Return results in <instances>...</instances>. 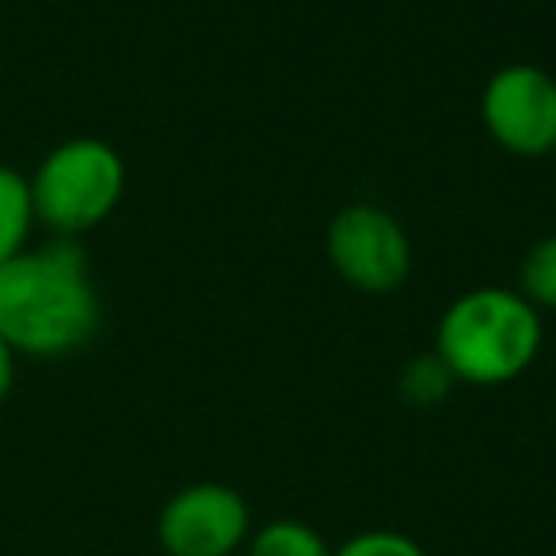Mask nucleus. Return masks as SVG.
<instances>
[{
	"instance_id": "nucleus-9",
	"label": "nucleus",
	"mask_w": 556,
	"mask_h": 556,
	"mask_svg": "<svg viewBox=\"0 0 556 556\" xmlns=\"http://www.w3.org/2000/svg\"><path fill=\"white\" fill-rule=\"evenodd\" d=\"M518 294L533 305L538 313L553 309L556 313V232L541 237L530 252L522 255L518 267Z\"/></svg>"
},
{
	"instance_id": "nucleus-12",
	"label": "nucleus",
	"mask_w": 556,
	"mask_h": 556,
	"mask_svg": "<svg viewBox=\"0 0 556 556\" xmlns=\"http://www.w3.org/2000/svg\"><path fill=\"white\" fill-rule=\"evenodd\" d=\"M12 386H16V351H12L9 340L0 336V404L9 401Z\"/></svg>"
},
{
	"instance_id": "nucleus-2",
	"label": "nucleus",
	"mask_w": 556,
	"mask_h": 556,
	"mask_svg": "<svg viewBox=\"0 0 556 556\" xmlns=\"http://www.w3.org/2000/svg\"><path fill=\"white\" fill-rule=\"evenodd\" d=\"M541 313L518 290L477 287L457 294L434 328V355L454 381L477 389L507 386L538 363Z\"/></svg>"
},
{
	"instance_id": "nucleus-10",
	"label": "nucleus",
	"mask_w": 556,
	"mask_h": 556,
	"mask_svg": "<svg viewBox=\"0 0 556 556\" xmlns=\"http://www.w3.org/2000/svg\"><path fill=\"white\" fill-rule=\"evenodd\" d=\"M454 374L446 370V363H442L439 355H419L412 358L408 366H404L401 374V393L408 396L412 404H419V408H431V404L446 401L450 389H454Z\"/></svg>"
},
{
	"instance_id": "nucleus-4",
	"label": "nucleus",
	"mask_w": 556,
	"mask_h": 556,
	"mask_svg": "<svg viewBox=\"0 0 556 556\" xmlns=\"http://www.w3.org/2000/svg\"><path fill=\"white\" fill-rule=\"evenodd\" d=\"M325 240L332 270L363 294H389L412 275L408 229L374 202L336 210Z\"/></svg>"
},
{
	"instance_id": "nucleus-1",
	"label": "nucleus",
	"mask_w": 556,
	"mask_h": 556,
	"mask_svg": "<svg viewBox=\"0 0 556 556\" xmlns=\"http://www.w3.org/2000/svg\"><path fill=\"white\" fill-rule=\"evenodd\" d=\"M100 320V290L80 240L54 237L0 263V336L16 355H73L96 340Z\"/></svg>"
},
{
	"instance_id": "nucleus-3",
	"label": "nucleus",
	"mask_w": 556,
	"mask_h": 556,
	"mask_svg": "<svg viewBox=\"0 0 556 556\" xmlns=\"http://www.w3.org/2000/svg\"><path fill=\"white\" fill-rule=\"evenodd\" d=\"M31 179L35 222L54 237H85L118 210L126 161L103 138H70L39 161Z\"/></svg>"
},
{
	"instance_id": "nucleus-6",
	"label": "nucleus",
	"mask_w": 556,
	"mask_h": 556,
	"mask_svg": "<svg viewBox=\"0 0 556 556\" xmlns=\"http://www.w3.org/2000/svg\"><path fill=\"white\" fill-rule=\"evenodd\" d=\"M248 500L217 480L179 488L156 515V541L168 556H232L248 545Z\"/></svg>"
},
{
	"instance_id": "nucleus-11",
	"label": "nucleus",
	"mask_w": 556,
	"mask_h": 556,
	"mask_svg": "<svg viewBox=\"0 0 556 556\" xmlns=\"http://www.w3.org/2000/svg\"><path fill=\"white\" fill-rule=\"evenodd\" d=\"M332 556H427V548L401 530H358Z\"/></svg>"
},
{
	"instance_id": "nucleus-13",
	"label": "nucleus",
	"mask_w": 556,
	"mask_h": 556,
	"mask_svg": "<svg viewBox=\"0 0 556 556\" xmlns=\"http://www.w3.org/2000/svg\"><path fill=\"white\" fill-rule=\"evenodd\" d=\"M553 161H556V153H553Z\"/></svg>"
},
{
	"instance_id": "nucleus-8",
	"label": "nucleus",
	"mask_w": 556,
	"mask_h": 556,
	"mask_svg": "<svg viewBox=\"0 0 556 556\" xmlns=\"http://www.w3.org/2000/svg\"><path fill=\"white\" fill-rule=\"evenodd\" d=\"M244 556H332V545L302 518H270L252 530Z\"/></svg>"
},
{
	"instance_id": "nucleus-5",
	"label": "nucleus",
	"mask_w": 556,
	"mask_h": 556,
	"mask_svg": "<svg viewBox=\"0 0 556 556\" xmlns=\"http://www.w3.org/2000/svg\"><path fill=\"white\" fill-rule=\"evenodd\" d=\"M480 123L510 156L556 153V77L541 65H503L480 92Z\"/></svg>"
},
{
	"instance_id": "nucleus-7",
	"label": "nucleus",
	"mask_w": 556,
	"mask_h": 556,
	"mask_svg": "<svg viewBox=\"0 0 556 556\" xmlns=\"http://www.w3.org/2000/svg\"><path fill=\"white\" fill-rule=\"evenodd\" d=\"M35 225L39 222H35L31 179L9 164H0V263L31 248Z\"/></svg>"
}]
</instances>
